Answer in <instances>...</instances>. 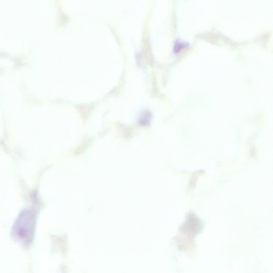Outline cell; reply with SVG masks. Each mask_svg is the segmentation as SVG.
Listing matches in <instances>:
<instances>
[{"label":"cell","instance_id":"cell-1","mask_svg":"<svg viewBox=\"0 0 273 273\" xmlns=\"http://www.w3.org/2000/svg\"><path fill=\"white\" fill-rule=\"evenodd\" d=\"M34 226L33 215L29 212H24L19 216L13 226L14 234L18 240L29 242L32 239Z\"/></svg>","mask_w":273,"mask_h":273}]
</instances>
